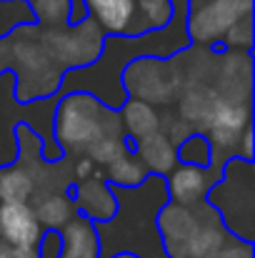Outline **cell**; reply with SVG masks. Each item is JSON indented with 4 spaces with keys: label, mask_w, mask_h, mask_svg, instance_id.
<instances>
[{
    "label": "cell",
    "mask_w": 255,
    "mask_h": 258,
    "mask_svg": "<svg viewBox=\"0 0 255 258\" xmlns=\"http://www.w3.org/2000/svg\"><path fill=\"white\" fill-rule=\"evenodd\" d=\"M38 28H68L70 25V0H28Z\"/></svg>",
    "instance_id": "20"
},
{
    "label": "cell",
    "mask_w": 255,
    "mask_h": 258,
    "mask_svg": "<svg viewBox=\"0 0 255 258\" xmlns=\"http://www.w3.org/2000/svg\"><path fill=\"white\" fill-rule=\"evenodd\" d=\"M175 156H178V163H180V166H195V168H208L210 161H213L210 143H208V138L200 136V133L185 136V138L175 146Z\"/></svg>",
    "instance_id": "21"
},
{
    "label": "cell",
    "mask_w": 255,
    "mask_h": 258,
    "mask_svg": "<svg viewBox=\"0 0 255 258\" xmlns=\"http://www.w3.org/2000/svg\"><path fill=\"white\" fill-rule=\"evenodd\" d=\"M43 233L28 203H0V241L23 251H38Z\"/></svg>",
    "instance_id": "13"
},
{
    "label": "cell",
    "mask_w": 255,
    "mask_h": 258,
    "mask_svg": "<svg viewBox=\"0 0 255 258\" xmlns=\"http://www.w3.org/2000/svg\"><path fill=\"white\" fill-rule=\"evenodd\" d=\"M0 258H38V251H23V248H15L0 241Z\"/></svg>",
    "instance_id": "26"
},
{
    "label": "cell",
    "mask_w": 255,
    "mask_h": 258,
    "mask_svg": "<svg viewBox=\"0 0 255 258\" xmlns=\"http://www.w3.org/2000/svg\"><path fill=\"white\" fill-rule=\"evenodd\" d=\"M53 138L65 161L90 158L95 168H105L130 151L120 115L88 93L60 95L53 118Z\"/></svg>",
    "instance_id": "3"
},
{
    "label": "cell",
    "mask_w": 255,
    "mask_h": 258,
    "mask_svg": "<svg viewBox=\"0 0 255 258\" xmlns=\"http://www.w3.org/2000/svg\"><path fill=\"white\" fill-rule=\"evenodd\" d=\"M33 180L18 161L13 166L0 168V203H30Z\"/></svg>",
    "instance_id": "19"
},
{
    "label": "cell",
    "mask_w": 255,
    "mask_h": 258,
    "mask_svg": "<svg viewBox=\"0 0 255 258\" xmlns=\"http://www.w3.org/2000/svg\"><path fill=\"white\" fill-rule=\"evenodd\" d=\"M118 115H120L123 131H125V136H128L130 143H138V141L158 133L160 131V123H163L160 115H158V110L153 105H148L143 100H135V98H128L123 103V108L118 110Z\"/></svg>",
    "instance_id": "16"
},
{
    "label": "cell",
    "mask_w": 255,
    "mask_h": 258,
    "mask_svg": "<svg viewBox=\"0 0 255 258\" xmlns=\"http://www.w3.org/2000/svg\"><path fill=\"white\" fill-rule=\"evenodd\" d=\"M238 158L243 161H253V125L243 131L240 143H238Z\"/></svg>",
    "instance_id": "25"
},
{
    "label": "cell",
    "mask_w": 255,
    "mask_h": 258,
    "mask_svg": "<svg viewBox=\"0 0 255 258\" xmlns=\"http://www.w3.org/2000/svg\"><path fill=\"white\" fill-rule=\"evenodd\" d=\"M205 203L215 211L223 228L243 243H255V166L253 161L228 158L220 180Z\"/></svg>",
    "instance_id": "7"
},
{
    "label": "cell",
    "mask_w": 255,
    "mask_h": 258,
    "mask_svg": "<svg viewBox=\"0 0 255 258\" xmlns=\"http://www.w3.org/2000/svg\"><path fill=\"white\" fill-rule=\"evenodd\" d=\"M223 166H208V168H195V166H175L165 175V188H168V203L193 208L203 206L210 188L220 180Z\"/></svg>",
    "instance_id": "11"
},
{
    "label": "cell",
    "mask_w": 255,
    "mask_h": 258,
    "mask_svg": "<svg viewBox=\"0 0 255 258\" xmlns=\"http://www.w3.org/2000/svg\"><path fill=\"white\" fill-rule=\"evenodd\" d=\"M213 258H253V246L230 238V241H228V243H225V246H223Z\"/></svg>",
    "instance_id": "24"
},
{
    "label": "cell",
    "mask_w": 255,
    "mask_h": 258,
    "mask_svg": "<svg viewBox=\"0 0 255 258\" xmlns=\"http://www.w3.org/2000/svg\"><path fill=\"white\" fill-rule=\"evenodd\" d=\"M30 208H33V213H35V218H38V223H40L43 231H60V228L78 213L68 193L48 196V198L38 201V203L30 206Z\"/></svg>",
    "instance_id": "17"
},
{
    "label": "cell",
    "mask_w": 255,
    "mask_h": 258,
    "mask_svg": "<svg viewBox=\"0 0 255 258\" xmlns=\"http://www.w3.org/2000/svg\"><path fill=\"white\" fill-rule=\"evenodd\" d=\"M80 20H85L83 0H70V25H78Z\"/></svg>",
    "instance_id": "27"
},
{
    "label": "cell",
    "mask_w": 255,
    "mask_h": 258,
    "mask_svg": "<svg viewBox=\"0 0 255 258\" xmlns=\"http://www.w3.org/2000/svg\"><path fill=\"white\" fill-rule=\"evenodd\" d=\"M138 13L145 33L163 30L173 18V3L170 0H138Z\"/></svg>",
    "instance_id": "23"
},
{
    "label": "cell",
    "mask_w": 255,
    "mask_h": 258,
    "mask_svg": "<svg viewBox=\"0 0 255 258\" xmlns=\"http://www.w3.org/2000/svg\"><path fill=\"white\" fill-rule=\"evenodd\" d=\"M8 43V73L15 76V100L33 103L58 95L63 83V71L55 66L45 50L35 23L18 28L5 38Z\"/></svg>",
    "instance_id": "6"
},
{
    "label": "cell",
    "mask_w": 255,
    "mask_h": 258,
    "mask_svg": "<svg viewBox=\"0 0 255 258\" xmlns=\"http://www.w3.org/2000/svg\"><path fill=\"white\" fill-rule=\"evenodd\" d=\"M3 73H8V43H5V38L0 40V76Z\"/></svg>",
    "instance_id": "28"
},
{
    "label": "cell",
    "mask_w": 255,
    "mask_h": 258,
    "mask_svg": "<svg viewBox=\"0 0 255 258\" xmlns=\"http://www.w3.org/2000/svg\"><path fill=\"white\" fill-rule=\"evenodd\" d=\"M30 23H35V18L28 0H0V40Z\"/></svg>",
    "instance_id": "22"
},
{
    "label": "cell",
    "mask_w": 255,
    "mask_h": 258,
    "mask_svg": "<svg viewBox=\"0 0 255 258\" xmlns=\"http://www.w3.org/2000/svg\"><path fill=\"white\" fill-rule=\"evenodd\" d=\"M100 171H103V178L108 180V185H115V188H135L150 175L145 171V166L135 158L133 151H125L123 156H118Z\"/></svg>",
    "instance_id": "18"
},
{
    "label": "cell",
    "mask_w": 255,
    "mask_h": 258,
    "mask_svg": "<svg viewBox=\"0 0 255 258\" xmlns=\"http://www.w3.org/2000/svg\"><path fill=\"white\" fill-rule=\"evenodd\" d=\"M173 18L158 33H145L135 38H105L100 58L80 71H70L63 76L58 95L68 93H88L98 98L108 110H120L128 100L123 88V71L138 58H158L168 60L178 53L190 48L185 18H188V0H170Z\"/></svg>",
    "instance_id": "1"
},
{
    "label": "cell",
    "mask_w": 255,
    "mask_h": 258,
    "mask_svg": "<svg viewBox=\"0 0 255 258\" xmlns=\"http://www.w3.org/2000/svg\"><path fill=\"white\" fill-rule=\"evenodd\" d=\"M85 18L95 23V28L105 38H135L145 35L138 0H83Z\"/></svg>",
    "instance_id": "10"
},
{
    "label": "cell",
    "mask_w": 255,
    "mask_h": 258,
    "mask_svg": "<svg viewBox=\"0 0 255 258\" xmlns=\"http://www.w3.org/2000/svg\"><path fill=\"white\" fill-rule=\"evenodd\" d=\"M255 0H188L185 30L190 48L223 53L225 35L253 15Z\"/></svg>",
    "instance_id": "8"
},
{
    "label": "cell",
    "mask_w": 255,
    "mask_h": 258,
    "mask_svg": "<svg viewBox=\"0 0 255 258\" xmlns=\"http://www.w3.org/2000/svg\"><path fill=\"white\" fill-rule=\"evenodd\" d=\"M68 196H70L75 211L80 216H85L88 221H93L95 226L108 223L115 216V211H118V201H115L108 180L103 178L100 168L90 178H85V180H75L68 188Z\"/></svg>",
    "instance_id": "12"
},
{
    "label": "cell",
    "mask_w": 255,
    "mask_h": 258,
    "mask_svg": "<svg viewBox=\"0 0 255 258\" xmlns=\"http://www.w3.org/2000/svg\"><path fill=\"white\" fill-rule=\"evenodd\" d=\"M60 95H50L33 103L15 100V76H0V168L13 166L18 161V128L28 125L43 141V158L50 163L63 161L60 148L53 138V118Z\"/></svg>",
    "instance_id": "4"
},
{
    "label": "cell",
    "mask_w": 255,
    "mask_h": 258,
    "mask_svg": "<svg viewBox=\"0 0 255 258\" xmlns=\"http://www.w3.org/2000/svg\"><path fill=\"white\" fill-rule=\"evenodd\" d=\"M60 256L58 258H100V238L95 223L75 213L60 231Z\"/></svg>",
    "instance_id": "14"
},
{
    "label": "cell",
    "mask_w": 255,
    "mask_h": 258,
    "mask_svg": "<svg viewBox=\"0 0 255 258\" xmlns=\"http://www.w3.org/2000/svg\"><path fill=\"white\" fill-rule=\"evenodd\" d=\"M118 211L108 223L95 226L100 238V258H113L115 253H133L138 258H168L158 216L168 206V188L163 175H148L135 188L110 185Z\"/></svg>",
    "instance_id": "2"
},
{
    "label": "cell",
    "mask_w": 255,
    "mask_h": 258,
    "mask_svg": "<svg viewBox=\"0 0 255 258\" xmlns=\"http://www.w3.org/2000/svg\"><path fill=\"white\" fill-rule=\"evenodd\" d=\"M158 231L168 258H213L233 238L208 203L193 208L168 203L158 216Z\"/></svg>",
    "instance_id": "5"
},
{
    "label": "cell",
    "mask_w": 255,
    "mask_h": 258,
    "mask_svg": "<svg viewBox=\"0 0 255 258\" xmlns=\"http://www.w3.org/2000/svg\"><path fill=\"white\" fill-rule=\"evenodd\" d=\"M38 35H40L45 50L50 53V58L55 60V66L63 73L93 66L100 58L103 40H105V35L88 18L80 20L78 25H68V28H60V30L38 28Z\"/></svg>",
    "instance_id": "9"
},
{
    "label": "cell",
    "mask_w": 255,
    "mask_h": 258,
    "mask_svg": "<svg viewBox=\"0 0 255 258\" xmlns=\"http://www.w3.org/2000/svg\"><path fill=\"white\" fill-rule=\"evenodd\" d=\"M130 151L135 153V158L145 166V171L153 173V175H168L175 166H178V156H175V146L163 131L138 141V143H130Z\"/></svg>",
    "instance_id": "15"
}]
</instances>
